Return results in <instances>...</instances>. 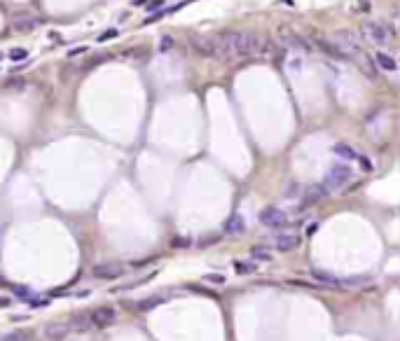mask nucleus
<instances>
[{"label": "nucleus", "mask_w": 400, "mask_h": 341, "mask_svg": "<svg viewBox=\"0 0 400 341\" xmlns=\"http://www.w3.org/2000/svg\"><path fill=\"white\" fill-rule=\"evenodd\" d=\"M358 162H361L363 170H372V162H370L368 157H363V155H358Z\"/></svg>", "instance_id": "5701e85b"}, {"label": "nucleus", "mask_w": 400, "mask_h": 341, "mask_svg": "<svg viewBox=\"0 0 400 341\" xmlns=\"http://www.w3.org/2000/svg\"><path fill=\"white\" fill-rule=\"evenodd\" d=\"M278 40H281V45H285V47H295V49H304V52L311 49L309 40H304L300 33H295L292 28H288V26H281V28H278Z\"/></svg>", "instance_id": "6e6552de"}, {"label": "nucleus", "mask_w": 400, "mask_h": 341, "mask_svg": "<svg viewBox=\"0 0 400 341\" xmlns=\"http://www.w3.org/2000/svg\"><path fill=\"white\" fill-rule=\"evenodd\" d=\"M117 318H120V313H117L115 306H99V309H94L92 313H89V323L96 325V327L115 325Z\"/></svg>", "instance_id": "423d86ee"}, {"label": "nucleus", "mask_w": 400, "mask_h": 341, "mask_svg": "<svg viewBox=\"0 0 400 341\" xmlns=\"http://www.w3.org/2000/svg\"><path fill=\"white\" fill-rule=\"evenodd\" d=\"M122 273H124V266L120 262H103V264H96V266L92 269L94 278H103V280L120 278Z\"/></svg>", "instance_id": "1a4fd4ad"}, {"label": "nucleus", "mask_w": 400, "mask_h": 341, "mask_svg": "<svg viewBox=\"0 0 400 341\" xmlns=\"http://www.w3.org/2000/svg\"><path fill=\"white\" fill-rule=\"evenodd\" d=\"M358 35H361L363 42L368 40V42H375V45H382V47L389 42V28L382 26V23H375V21L363 23L361 28H358Z\"/></svg>", "instance_id": "39448f33"}, {"label": "nucleus", "mask_w": 400, "mask_h": 341, "mask_svg": "<svg viewBox=\"0 0 400 341\" xmlns=\"http://www.w3.org/2000/svg\"><path fill=\"white\" fill-rule=\"evenodd\" d=\"M218 42L223 47L225 61H234V59L258 54L262 38L258 33H251V31H225L218 35Z\"/></svg>", "instance_id": "f257e3e1"}, {"label": "nucleus", "mask_w": 400, "mask_h": 341, "mask_svg": "<svg viewBox=\"0 0 400 341\" xmlns=\"http://www.w3.org/2000/svg\"><path fill=\"white\" fill-rule=\"evenodd\" d=\"M234 269H237L239 273H251V271H255L258 266H255V264H244V262H237V264H234Z\"/></svg>", "instance_id": "aec40b11"}, {"label": "nucleus", "mask_w": 400, "mask_h": 341, "mask_svg": "<svg viewBox=\"0 0 400 341\" xmlns=\"http://www.w3.org/2000/svg\"><path fill=\"white\" fill-rule=\"evenodd\" d=\"M171 47V38H164V45H162V49H169Z\"/></svg>", "instance_id": "393cba45"}, {"label": "nucleus", "mask_w": 400, "mask_h": 341, "mask_svg": "<svg viewBox=\"0 0 400 341\" xmlns=\"http://www.w3.org/2000/svg\"><path fill=\"white\" fill-rule=\"evenodd\" d=\"M2 306H9V299H7V297H0V309H2Z\"/></svg>", "instance_id": "b1692460"}, {"label": "nucleus", "mask_w": 400, "mask_h": 341, "mask_svg": "<svg viewBox=\"0 0 400 341\" xmlns=\"http://www.w3.org/2000/svg\"><path fill=\"white\" fill-rule=\"evenodd\" d=\"M244 229H246V222H244V217L239 215V213L230 215L227 220H225V225H223V232L230 234V236H237V234H241Z\"/></svg>", "instance_id": "9b49d317"}, {"label": "nucleus", "mask_w": 400, "mask_h": 341, "mask_svg": "<svg viewBox=\"0 0 400 341\" xmlns=\"http://www.w3.org/2000/svg\"><path fill=\"white\" fill-rule=\"evenodd\" d=\"M328 189H325L323 185H311V187H307V192H304V203L307 206H311V203H316V201H321L323 196H328Z\"/></svg>", "instance_id": "f8f14e48"}, {"label": "nucleus", "mask_w": 400, "mask_h": 341, "mask_svg": "<svg viewBox=\"0 0 400 341\" xmlns=\"http://www.w3.org/2000/svg\"><path fill=\"white\" fill-rule=\"evenodd\" d=\"M311 278L318 280V283H323V285H328V287H339L337 276H332L330 271H323V269H311Z\"/></svg>", "instance_id": "4468645a"}, {"label": "nucleus", "mask_w": 400, "mask_h": 341, "mask_svg": "<svg viewBox=\"0 0 400 341\" xmlns=\"http://www.w3.org/2000/svg\"><path fill=\"white\" fill-rule=\"evenodd\" d=\"M190 45L197 54H201L204 59H216V61H225L223 47L218 42V38H208V35H194L190 40Z\"/></svg>", "instance_id": "7ed1b4c3"}, {"label": "nucleus", "mask_w": 400, "mask_h": 341, "mask_svg": "<svg viewBox=\"0 0 400 341\" xmlns=\"http://www.w3.org/2000/svg\"><path fill=\"white\" fill-rule=\"evenodd\" d=\"M9 59H12V61H23V59H28V52H26V49H12V52H9Z\"/></svg>", "instance_id": "6ab92c4d"}, {"label": "nucleus", "mask_w": 400, "mask_h": 341, "mask_svg": "<svg viewBox=\"0 0 400 341\" xmlns=\"http://www.w3.org/2000/svg\"><path fill=\"white\" fill-rule=\"evenodd\" d=\"M14 28L16 31H33L35 26H38V19L35 16H31V14H19V16H14Z\"/></svg>", "instance_id": "2eb2a0df"}, {"label": "nucleus", "mask_w": 400, "mask_h": 341, "mask_svg": "<svg viewBox=\"0 0 400 341\" xmlns=\"http://www.w3.org/2000/svg\"><path fill=\"white\" fill-rule=\"evenodd\" d=\"M351 178H354V170L349 169L346 164H337V166H332V169L328 170V175L323 178L321 185H323L328 192H332V189H339V187H344L346 182H351Z\"/></svg>", "instance_id": "20e7f679"}, {"label": "nucleus", "mask_w": 400, "mask_h": 341, "mask_svg": "<svg viewBox=\"0 0 400 341\" xmlns=\"http://www.w3.org/2000/svg\"><path fill=\"white\" fill-rule=\"evenodd\" d=\"M204 280H208V283H216V285H223V283H225V276H220V273H208Z\"/></svg>", "instance_id": "412c9836"}, {"label": "nucleus", "mask_w": 400, "mask_h": 341, "mask_svg": "<svg viewBox=\"0 0 400 341\" xmlns=\"http://www.w3.org/2000/svg\"><path fill=\"white\" fill-rule=\"evenodd\" d=\"M335 155L342 157V159H346V162H351V159H358V152H356L351 145H346V143H337V145H335Z\"/></svg>", "instance_id": "dca6fc26"}, {"label": "nucleus", "mask_w": 400, "mask_h": 341, "mask_svg": "<svg viewBox=\"0 0 400 341\" xmlns=\"http://www.w3.org/2000/svg\"><path fill=\"white\" fill-rule=\"evenodd\" d=\"M285 222H288V217L276 206H267L260 210V225L269 227V229H281V227H285Z\"/></svg>", "instance_id": "0eeeda50"}, {"label": "nucleus", "mask_w": 400, "mask_h": 341, "mask_svg": "<svg viewBox=\"0 0 400 341\" xmlns=\"http://www.w3.org/2000/svg\"><path fill=\"white\" fill-rule=\"evenodd\" d=\"M0 341H31V339H26L23 334H5V337H0Z\"/></svg>", "instance_id": "4be33fe9"}, {"label": "nucleus", "mask_w": 400, "mask_h": 341, "mask_svg": "<svg viewBox=\"0 0 400 341\" xmlns=\"http://www.w3.org/2000/svg\"><path fill=\"white\" fill-rule=\"evenodd\" d=\"M164 302H166L164 297H147L145 302L138 304V311H150V309H154V306H159V304H164Z\"/></svg>", "instance_id": "a211bd4d"}, {"label": "nucleus", "mask_w": 400, "mask_h": 341, "mask_svg": "<svg viewBox=\"0 0 400 341\" xmlns=\"http://www.w3.org/2000/svg\"><path fill=\"white\" fill-rule=\"evenodd\" d=\"M375 63H377L382 70H386V73H396V70H398L396 59H393L391 54H386V52H377V54H375Z\"/></svg>", "instance_id": "ddd939ff"}, {"label": "nucleus", "mask_w": 400, "mask_h": 341, "mask_svg": "<svg viewBox=\"0 0 400 341\" xmlns=\"http://www.w3.org/2000/svg\"><path fill=\"white\" fill-rule=\"evenodd\" d=\"M92 327L89 323V316H73L68 320H52L42 327V337L47 341H66L70 339L73 334H80V332H87Z\"/></svg>", "instance_id": "f03ea898"}, {"label": "nucleus", "mask_w": 400, "mask_h": 341, "mask_svg": "<svg viewBox=\"0 0 400 341\" xmlns=\"http://www.w3.org/2000/svg\"><path fill=\"white\" fill-rule=\"evenodd\" d=\"M274 246H276V250H281V253H290V250H295L300 246V236H297V234H281V236H276Z\"/></svg>", "instance_id": "9d476101"}, {"label": "nucleus", "mask_w": 400, "mask_h": 341, "mask_svg": "<svg viewBox=\"0 0 400 341\" xmlns=\"http://www.w3.org/2000/svg\"><path fill=\"white\" fill-rule=\"evenodd\" d=\"M251 257H253V259H265V262H269L271 250L265 248V246H255V248H251Z\"/></svg>", "instance_id": "f3484780"}]
</instances>
